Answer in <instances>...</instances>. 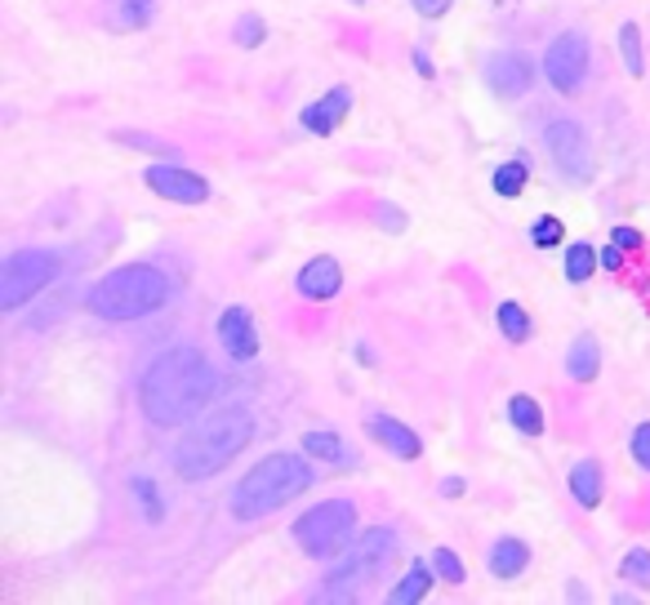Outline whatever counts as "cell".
Returning a JSON list of instances; mask_svg holds the SVG:
<instances>
[{"label":"cell","instance_id":"4316f807","mask_svg":"<svg viewBox=\"0 0 650 605\" xmlns=\"http://www.w3.org/2000/svg\"><path fill=\"white\" fill-rule=\"evenodd\" d=\"M432 566H437V579H445V583H464V579H468L464 561L454 557L450 548H437V552H432Z\"/></svg>","mask_w":650,"mask_h":605},{"label":"cell","instance_id":"ffe728a7","mask_svg":"<svg viewBox=\"0 0 650 605\" xmlns=\"http://www.w3.org/2000/svg\"><path fill=\"white\" fill-rule=\"evenodd\" d=\"M432 574H437V566L428 570V561H415V566L406 570V579L393 587V605H415V601H423L428 587H432Z\"/></svg>","mask_w":650,"mask_h":605},{"label":"cell","instance_id":"ba28073f","mask_svg":"<svg viewBox=\"0 0 650 605\" xmlns=\"http://www.w3.org/2000/svg\"><path fill=\"white\" fill-rule=\"evenodd\" d=\"M544 77L553 81L557 94H579L583 90V77H589V40L579 32H566L548 45L544 54Z\"/></svg>","mask_w":650,"mask_h":605},{"label":"cell","instance_id":"ac0fdd59","mask_svg":"<svg viewBox=\"0 0 650 605\" xmlns=\"http://www.w3.org/2000/svg\"><path fill=\"white\" fill-rule=\"evenodd\" d=\"M570 495L579 508H597L602 503V463L593 458H583L570 467Z\"/></svg>","mask_w":650,"mask_h":605},{"label":"cell","instance_id":"4fadbf2b","mask_svg":"<svg viewBox=\"0 0 650 605\" xmlns=\"http://www.w3.org/2000/svg\"><path fill=\"white\" fill-rule=\"evenodd\" d=\"M344 290V267L330 258V254H321L312 263H303V272H299V294L307 303H325V299H335Z\"/></svg>","mask_w":650,"mask_h":605},{"label":"cell","instance_id":"83f0119b","mask_svg":"<svg viewBox=\"0 0 650 605\" xmlns=\"http://www.w3.org/2000/svg\"><path fill=\"white\" fill-rule=\"evenodd\" d=\"M264 36H268V27H264V19H258V14H241L236 19V45L254 49V45H264Z\"/></svg>","mask_w":650,"mask_h":605},{"label":"cell","instance_id":"d6a6232c","mask_svg":"<svg viewBox=\"0 0 650 605\" xmlns=\"http://www.w3.org/2000/svg\"><path fill=\"white\" fill-rule=\"evenodd\" d=\"M410 5H415L423 19H441V14H450L454 0H410Z\"/></svg>","mask_w":650,"mask_h":605},{"label":"cell","instance_id":"30bf717a","mask_svg":"<svg viewBox=\"0 0 650 605\" xmlns=\"http://www.w3.org/2000/svg\"><path fill=\"white\" fill-rule=\"evenodd\" d=\"M486 85L499 94V98H522L531 85H535V62L516 49H503L486 62Z\"/></svg>","mask_w":650,"mask_h":605},{"label":"cell","instance_id":"2e32d148","mask_svg":"<svg viewBox=\"0 0 650 605\" xmlns=\"http://www.w3.org/2000/svg\"><path fill=\"white\" fill-rule=\"evenodd\" d=\"M597 370H602V348H597V339H593V334H579V339L570 344V352H566V374H570L574 383H593Z\"/></svg>","mask_w":650,"mask_h":605},{"label":"cell","instance_id":"9c48e42d","mask_svg":"<svg viewBox=\"0 0 650 605\" xmlns=\"http://www.w3.org/2000/svg\"><path fill=\"white\" fill-rule=\"evenodd\" d=\"M544 143L557 161V170L574 183H589L593 178V152H589V133H583L574 120H553L544 129Z\"/></svg>","mask_w":650,"mask_h":605},{"label":"cell","instance_id":"8d00e7d4","mask_svg":"<svg viewBox=\"0 0 650 605\" xmlns=\"http://www.w3.org/2000/svg\"><path fill=\"white\" fill-rule=\"evenodd\" d=\"M441 490H445V495H464V481H460V477H450Z\"/></svg>","mask_w":650,"mask_h":605},{"label":"cell","instance_id":"836d02e7","mask_svg":"<svg viewBox=\"0 0 650 605\" xmlns=\"http://www.w3.org/2000/svg\"><path fill=\"white\" fill-rule=\"evenodd\" d=\"M615 245H619V249H641V232H632V228H615Z\"/></svg>","mask_w":650,"mask_h":605},{"label":"cell","instance_id":"4dcf8cb0","mask_svg":"<svg viewBox=\"0 0 650 605\" xmlns=\"http://www.w3.org/2000/svg\"><path fill=\"white\" fill-rule=\"evenodd\" d=\"M135 495H139V503L148 508V521H161V516H165V508H161V495H156V486H152L148 477H135Z\"/></svg>","mask_w":650,"mask_h":605},{"label":"cell","instance_id":"52a82bcc","mask_svg":"<svg viewBox=\"0 0 650 605\" xmlns=\"http://www.w3.org/2000/svg\"><path fill=\"white\" fill-rule=\"evenodd\" d=\"M58 277V254L49 249H19L0 267V312H19Z\"/></svg>","mask_w":650,"mask_h":605},{"label":"cell","instance_id":"603a6c76","mask_svg":"<svg viewBox=\"0 0 650 605\" xmlns=\"http://www.w3.org/2000/svg\"><path fill=\"white\" fill-rule=\"evenodd\" d=\"M597 263H602V258H597V249H593V245L574 241V245H570V254H566V277H570L574 286H583V281L593 277V267H597Z\"/></svg>","mask_w":650,"mask_h":605},{"label":"cell","instance_id":"5bb4252c","mask_svg":"<svg viewBox=\"0 0 650 605\" xmlns=\"http://www.w3.org/2000/svg\"><path fill=\"white\" fill-rule=\"evenodd\" d=\"M348 107H352V94L339 85V90H330L325 98L307 103L299 120H303V129H307V133H330V129H335V125L348 116Z\"/></svg>","mask_w":650,"mask_h":605},{"label":"cell","instance_id":"44dd1931","mask_svg":"<svg viewBox=\"0 0 650 605\" xmlns=\"http://www.w3.org/2000/svg\"><path fill=\"white\" fill-rule=\"evenodd\" d=\"M508 419L522 437H539L544 432V410L535 406V396H512L508 400Z\"/></svg>","mask_w":650,"mask_h":605},{"label":"cell","instance_id":"9a60e30c","mask_svg":"<svg viewBox=\"0 0 650 605\" xmlns=\"http://www.w3.org/2000/svg\"><path fill=\"white\" fill-rule=\"evenodd\" d=\"M370 437H374L383 450H393L397 458H419V454H423L419 432H410V428L397 423L393 415H374V419H370Z\"/></svg>","mask_w":650,"mask_h":605},{"label":"cell","instance_id":"7402d4cb","mask_svg":"<svg viewBox=\"0 0 650 605\" xmlns=\"http://www.w3.org/2000/svg\"><path fill=\"white\" fill-rule=\"evenodd\" d=\"M495 321H499V329H503V339H512V344H526V339H531V316H526L522 303H499Z\"/></svg>","mask_w":650,"mask_h":605},{"label":"cell","instance_id":"f1b7e54d","mask_svg":"<svg viewBox=\"0 0 650 605\" xmlns=\"http://www.w3.org/2000/svg\"><path fill=\"white\" fill-rule=\"evenodd\" d=\"M561 236H566V228H561V219H553V214H544V219L531 228V241H535L539 249H553V245H561Z\"/></svg>","mask_w":650,"mask_h":605},{"label":"cell","instance_id":"6da1fadb","mask_svg":"<svg viewBox=\"0 0 650 605\" xmlns=\"http://www.w3.org/2000/svg\"><path fill=\"white\" fill-rule=\"evenodd\" d=\"M219 387V370L197 348H170L148 365L139 383V406L156 428H183L201 410H210Z\"/></svg>","mask_w":650,"mask_h":605},{"label":"cell","instance_id":"3957f363","mask_svg":"<svg viewBox=\"0 0 650 605\" xmlns=\"http://www.w3.org/2000/svg\"><path fill=\"white\" fill-rule=\"evenodd\" d=\"M165 303H170V277L152 263L116 267V272H107L85 299V307L103 321H139Z\"/></svg>","mask_w":650,"mask_h":605},{"label":"cell","instance_id":"d6986e66","mask_svg":"<svg viewBox=\"0 0 650 605\" xmlns=\"http://www.w3.org/2000/svg\"><path fill=\"white\" fill-rule=\"evenodd\" d=\"M303 450H307L312 458H321V463H330V467H352V463H357V454H352L335 432H321V428L303 437Z\"/></svg>","mask_w":650,"mask_h":605},{"label":"cell","instance_id":"5b68a950","mask_svg":"<svg viewBox=\"0 0 650 605\" xmlns=\"http://www.w3.org/2000/svg\"><path fill=\"white\" fill-rule=\"evenodd\" d=\"M393 557H397V534L387 530V525L365 530L361 539H357V548L335 566L330 583H325V596H339V601L357 596L365 583H374L387 566H393Z\"/></svg>","mask_w":650,"mask_h":605},{"label":"cell","instance_id":"277c9868","mask_svg":"<svg viewBox=\"0 0 650 605\" xmlns=\"http://www.w3.org/2000/svg\"><path fill=\"white\" fill-rule=\"evenodd\" d=\"M312 477L316 473L307 467V458H299V454H272V458L249 467V473L236 481L232 512L241 521H258V516L286 508L290 499H299L303 490H312Z\"/></svg>","mask_w":650,"mask_h":605},{"label":"cell","instance_id":"7a4b0ae2","mask_svg":"<svg viewBox=\"0 0 650 605\" xmlns=\"http://www.w3.org/2000/svg\"><path fill=\"white\" fill-rule=\"evenodd\" d=\"M254 441V419L249 410H219L214 419L197 423L174 450V463H178V477L183 481H210L223 467Z\"/></svg>","mask_w":650,"mask_h":605},{"label":"cell","instance_id":"f546056e","mask_svg":"<svg viewBox=\"0 0 650 605\" xmlns=\"http://www.w3.org/2000/svg\"><path fill=\"white\" fill-rule=\"evenodd\" d=\"M152 5L156 0H120V27H143L148 19H152Z\"/></svg>","mask_w":650,"mask_h":605},{"label":"cell","instance_id":"e0dca14e","mask_svg":"<svg viewBox=\"0 0 650 605\" xmlns=\"http://www.w3.org/2000/svg\"><path fill=\"white\" fill-rule=\"evenodd\" d=\"M531 566V548L522 539H499L490 548V574L495 579H516V574H526Z\"/></svg>","mask_w":650,"mask_h":605},{"label":"cell","instance_id":"8992f818","mask_svg":"<svg viewBox=\"0 0 650 605\" xmlns=\"http://www.w3.org/2000/svg\"><path fill=\"white\" fill-rule=\"evenodd\" d=\"M357 530V508L348 499H330V503H316L294 521V539L307 557H330L339 552Z\"/></svg>","mask_w":650,"mask_h":605},{"label":"cell","instance_id":"1f68e13d","mask_svg":"<svg viewBox=\"0 0 650 605\" xmlns=\"http://www.w3.org/2000/svg\"><path fill=\"white\" fill-rule=\"evenodd\" d=\"M628 450H632L637 467H646V473H650V423H637V428H632V441H628Z\"/></svg>","mask_w":650,"mask_h":605},{"label":"cell","instance_id":"484cf974","mask_svg":"<svg viewBox=\"0 0 650 605\" xmlns=\"http://www.w3.org/2000/svg\"><path fill=\"white\" fill-rule=\"evenodd\" d=\"M619 574H624L628 583H637V587H646V592H650V552H646V548H632V552L624 557Z\"/></svg>","mask_w":650,"mask_h":605},{"label":"cell","instance_id":"d4e9b609","mask_svg":"<svg viewBox=\"0 0 650 605\" xmlns=\"http://www.w3.org/2000/svg\"><path fill=\"white\" fill-rule=\"evenodd\" d=\"M619 49H624V62H628V72L641 77L646 72V54H641V32L632 23L619 27Z\"/></svg>","mask_w":650,"mask_h":605},{"label":"cell","instance_id":"d590c367","mask_svg":"<svg viewBox=\"0 0 650 605\" xmlns=\"http://www.w3.org/2000/svg\"><path fill=\"white\" fill-rule=\"evenodd\" d=\"M415 67H419V77H432V58L423 49H415Z\"/></svg>","mask_w":650,"mask_h":605},{"label":"cell","instance_id":"cb8c5ba5","mask_svg":"<svg viewBox=\"0 0 650 605\" xmlns=\"http://www.w3.org/2000/svg\"><path fill=\"white\" fill-rule=\"evenodd\" d=\"M495 191L499 196H522L526 191V165L522 161H508L495 170Z\"/></svg>","mask_w":650,"mask_h":605},{"label":"cell","instance_id":"7c38bea8","mask_svg":"<svg viewBox=\"0 0 650 605\" xmlns=\"http://www.w3.org/2000/svg\"><path fill=\"white\" fill-rule=\"evenodd\" d=\"M219 344L228 348L232 361H254L258 357V329H254V316L245 307H228L219 316Z\"/></svg>","mask_w":650,"mask_h":605},{"label":"cell","instance_id":"e575fe53","mask_svg":"<svg viewBox=\"0 0 650 605\" xmlns=\"http://www.w3.org/2000/svg\"><path fill=\"white\" fill-rule=\"evenodd\" d=\"M597 258H602V267H606V272H615V267L624 263V254H619V245H606V249H597Z\"/></svg>","mask_w":650,"mask_h":605},{"label":"cell","instance_id":"8fae6325","mask_svg":"<svg viewBox=\"0 0 650 605\" xmlns=\"http://www.w3.org/2000/svg\"><path fill=\"white\" fill-rule=\"evenodd\" d=\"M143 183L156 196L178 200V206H201V200H210V183L201 174H191V170H178V165H152L143 174Z\"/></svg>","mask_w":650,"mask_h":605}]
</instances>
